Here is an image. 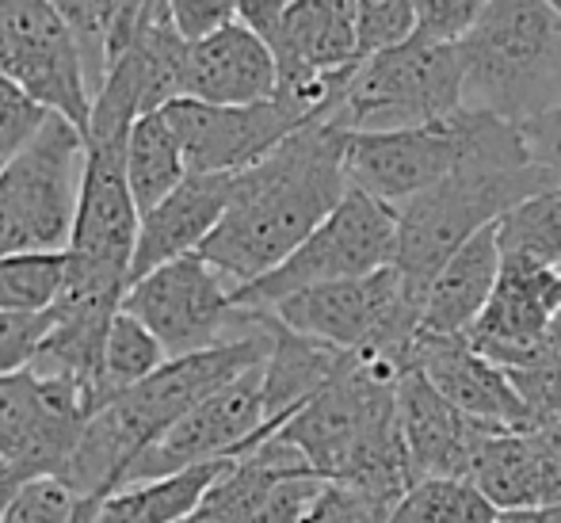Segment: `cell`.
Masks as SVG:
<instances>
[{"instance_id":"30","label":"cell","mask_w":561,"mask_h":523,"mask_svg":"<svg viewBox=\"0 0 561 523\" xmlns=\"http://www.w3.org/2000/svg\"><path fill=\"white\" fill-rule=\"evenodd\" d=\"M66 283V252L0 257V314H46Z\"/></svg>"},{"instance_id":"9","label":"cell","mask_w":561,"mask_h":523,"mask_svg":"<svg viewBox=\"0 0 561 523\" xmlns=\"http://www.w3.org/2000/svg\"><path fill=\"white\" fill-rule=\"evenodd\" d=\"M398 264V211L347 187L344 203L275 272L233 291L241 310H272L298 291L363 280Z\"/></svg>"},{"instance_id":"6","label":"cell","mask_w":561,"mask_h":523,"mask_svg":"<svg viewBox=\"0 0 561 523\" xmlns=\"http://www.w3.org/2000/svg\"><path fill=\"white\" fill-rule=\"evenodd\" d=\"M424 303H428V291L405 280L398 264H390L375 275H363V280L298 291L267 314L287 329L321 340L336 352L401 360L409 367Z\"/></svg>"},{"instance_id":"43","label":"cell","mask_w":561,"mask_h":523,"mask_svg":"<svg viewBox=\"0 0 561 523\" xmlns=\"http://www.w3.org/2000/svg\"><path fill=\"white\" fill-rule=\"evenodd\" d=\"M550 352H558L561 355V310L554 317V329H550Z\"/></svg>"},{"instance_id":"19","label":"cell","mask_w":561,"mask_h":523,"mask_svg":"<svg viewBox=\"0 0 561 523\" xmlns=\"http://www.w3.org/2000/svg\"><path fill=\"white\" fill-rule=\"evenodd\" d=\"M409 367L421 371L455 409L496 432L535 428L531 409L524 406L504 367L485 360L466 337H416Z\"/></svg>"},{"instance_id":"23","label":"cell","mask_w":561,"mask_h":523,"mask_svg":"<svg viewBox=\"0 0 561 523\" xmlns=\"http://www.w3.org/2000/svg\"><path fill=\"white\" fill-rule=\"evenodd\" d=\"M267 321H272V355L264 363V409L267 424L279 432L290 417L302 413L306 401H313L333 383L336 371L347 363V352H336L321 340L287 329L272 314H267Z\"/></svg>"},{"instance_id":"8","label":"cell","mask_w":561,"mask_h":523,"mask_svg":"<svg viewBox=\"0 0 561 523\" xmlns=\"http://www.w3.org/2000/svg\"><path fill=\"white\" fill-rule=\"evenodd\" d=\"M462 107V50L409 38L405 46L355 61L333 123L344 130H401L439 123Z\"/></svg>"},{"instance_id":"47","label":"cell","mask_w":561,"mask_h":523,"mask_svg":"<svg viewBox=\"0 0 561 523\" xmlns=\"http://www.w3.org/2000/svg\"><path fill=\"white\" fill-rule=\"evenodd\" d=\"M0 486H4V470H0Z\"/></svg>"},{"instance_id":"16","label":"cell","mask_w":561,"mask_h":523,"mask_svg":"<svg viewBox=\"0 0 561 523\" xmlns=\"http://www.w3.org/2000/svg\"><path fill=\"white\" fill-rule=\"evenodd\" d=\"M558 310L561 268L501 264L493 298L466 340L496 367H527L550 352V329H554Z\"/></svg>"},{"instance_id":"44","label":"cell","mask_w":561,"mask_h":523,"mask_svg":"<svg viewBox=\"0 0 561 523\" xmlns=\"http://www.w3.org/2000/svg\"><path fill=\"white\" fill-rule=\"evenodd\" d=\"M8 497H12V486H8V481H4V486H0V516H4V504H8Z\"/></svg>"},{"instance_id":"28","label":"cell","mask_w":561,"mask_h":523,"mask_svg":"<svg viewBox=\"0 0 561 523\" xmlns=\"http://www.w3.org/2000/svg\"><path fill=\"white\" fill-rule=\"evenodd\" d=\"M164 363H169V352L161 348V340H157L134 314L118 310V317L112 321V337H107L96 409L107 406V401L118 398V394L134 390L138 383H146V378L157 375Z\"/></svg>"},{"instance_id":"41","label":"cell","mask_w":561,"mask_h":523,"mask_svg":"<svg viewBox=\"0 0 561 523\" xmlns=\"http://www.w3.org/2000/svg\"><path fill=\"white\" fill-rule=\"evenodd\" d=\"M504 520H535V523H561V509H547V512H531V516H504Z\"/></svg>"},{"instance_id":"46","label":"cell","mask_w":561,"mask_h":523,"mask_svg":"<svg viewBox=\"0 0 561 523\" xmlns=\"http://www.w3.org/2000/svg\"><path fill=\"white\" fill-rule=\"evenodd\" d=\"M550 4H554V8H558V12H561V0H550Z\"/></svg>"},{"instance_id":"20","label":"cell","mask_w":561,"mask_h":523,"mask_svg":"<svg viewBox=\"0 0 561 523\" xmlns=\"http://www.w3.org/2000/svg\"><path fill=\"white\" fill-rule=\"evenodd\" d=\"M279 96V66L256 31L229 23L215 35L187 43L184 100L199 104H260Z\"/></svg>"},{"instance_id":"14","label":"cell","mask_w":561,"mask_h":523,"mask_svg":"<svg viewBox=\"0 0 561 523\" xmlns=\"http://www.w3.org/2000/svg\"><path fill=\"white\" fill-rule=\"evenodd\" d=\"M275 428L267 424L264 409V367H252L249 375L233 378L218 394L180 417L123 478V486L172 478L180 470H192L218 458H241L256 451L264 440H272ZM118 486V489H123Z\"/></svg>"},{"instance_id":"24","label":"cell","mask_w":561,"mask_h":523,"mask_svg":"<svg viewBox=\"0 0 561 523\" xmlns=\"http://www.w3.org/2000/svg\"><path fill=\"white\" fill-rule=\"evenodd\" d=\"M237 458H218L192 470H180L172 478L141 481V486H123L112 497H104L92 523H184L199 512L207 493L226 478V470Z\"/></svg>"},{"instance_id":"18","label":"cell","mask_w":561,"mask_h":523,"mask_svg":"<svg viewBox=\"0 0 561 523\" xmlns=\"http://www.w3.org/2000/svg\"><path fill=\"white\" fill-rule=\"evenodd\" d=\"M398 417L413 486L432 478L470 481L478 447L489 432H496L450 406L416 367H409L398 383Z\"/></svg>"},{"instance_id":"45","label":"cell","mask_w":561,"mask_h":523,"mask_svg":"<svg viewBox=\"0 0 561 523\" xmlns=\"http://www.w3.org/2000/svg\"><path fill=\"white\" fill-rule=\"evenodd\" d=\"M501 523H535V520H501Z\"/></svg>"},{"instance_id":"21","label":"cell","mask_w":561,"mask_h":523,"mask_svg":"<svg viewBox=\"0 0 561 523\" xmlns=\"http://www.w3.org/2000/svg\"><path fill=\"white\" fill-rule=\"evenodd\" d=\"M229 195H233V177H187L169 200L141 214L130 287L157 268L199 252L226 218Z\"/></svg>"},{"instance_id":"15","label":"cell","mask_w":561,"mask_h":523,"mask_svg":"<svg viewBox=\"0 0 561 523\" xmlns=\"http://www.w3.org/2000/svg\"><path fill=\"white\" fill-rule=\"evenodd\" d=\"M321 486L302 451L272 435L229 466L199 512L215 523H302Z\"/></svg>"},{"instance_id":"31","label":"cell","mask_w":561,"mask_h":523,"mask_svg":"<svg viewBox=\"0 0 561 523\" xmlns=\"http://www.w3.org/2000/svg\"><path fill=\"white\" fill-rule=\"evenodd\" d=\"M359 61L370 54L393 50L416 38V23H421V0H359Z\"/></svg>"},{"instance_id":"1","label":"cell","mask_w":561,"mask_h":523,"mask_svg":"<svg viewBox=\"0 0 561 523\" xmlns=\"http://www.w3.org/2000/svg\"><path fill=\"white\" fill-rule=\"evenodd\" d=\"M347 134L352 130L333 118H318L275 146L264 161L237 172L226 218L199 257L237 291L275 272L344 203L352 187L344 169Z\"/></svg>"},{"instance_id":"48","label":"cell","mask_w":561,"mask_h":523,"mask_svg":"<svg viewBox=\"0 0 561 523\" xmlns=\"http://www.w3.org/2000/svg\"><path fill=\"white\" fill-rule=\"evenodd\" d=\"M0 172H4V169H0Z\"/></svg>"},{"instance_id":"5","label":"cell","mask_w":561,"mask_h":523,"mask_svg":"<svg viewBox=\"0 0 561 523\" xmlns=\"http://www.w3.org/2000/svg\"><path fill=\"white\" fill-rule=\"evenodd\" d=\"M89 138L50 115L0 172V257H50L73 241Z\"/></svg>"},{"instance_id":"22","label":"cell","mask_w":561,"mask_h":523,"mask_svg":"<svg viewBox=\"0 0 561 523\" xmlns=\"http://www.w3.org/2000/svg\"><path fill=\"white\" fill-rule=\"evenodd\" d=\"M501 264L504 260L501 245H496V226L481 229L473 241H466L432 280L416 337H470V329L485 314L496 291Z\"/></svg>"},{"instance_id":"32","label":"cell","mask_w":561,"mask_h":523,"mask_svg":"<svg viewBox=\"0 0 561 523\" xmlns=\"http://www.w3.org/2000/svg\"><path fill=\"white\" fill-rule=\"evenodd\" d=\"M81 497L61 478H31L12 486L0 523H73Z\"/></svg>"},{"instance_id":"40","label":"cell","mask_w":561,"mask_h":523,"mask_svg":"<svg viewBox=\"0 0 561 523\" xmlns=\"http://www.w3.org/2000/svg\"><path fill=\"white\" fill-rule=\"evenodd\" d=\"M8 447V394H4V378H0V458Z\"/></svg>"},{"instance_id":"26","label":"cell","mask_w":561,"mask_h":523,"mask_svg":"<svg viewBox=\"0 0 561 523\" xmlns=\"http://www.w3.org/2000/svg\"><path fill=\"white\" fill-rule=\"evenodd\" d=\"M192 177L184 161V149L180 138L172 134L164 111L153 115H141L130 126V138H126V180H130V192L138 211H153L161 200H169L184 180Z\"/></svg>"},{"instance_id":"7","label":"cell","mask_w":561,"mask_h":523,"mask_svg":"<svg viewBox=\"0 0 561 523\" xmlns=\"http://www.w3.org/2000/svg\"><path fill=\"white\" fill-rule=\"evenodd\" d=\"M558 187L535 164L527 169H458L398 211V268L428 291L439 268L481 229L496 226L512 207Z\"/></svg>"},{"instance_id":"33","label":"cell","mask_w":561,"mask_h":523,"mask_svg":"<svg viewBox=\"0 0 561 523\" xmlns=\"http://www.w3.org/2000/svg\"><path fill=\"white\" fill-rule=\"evenodd\" d=\"M390 512L393 504L382 497L363 493L355 486H340V481H325L302 523H390Z\"/></svg>"},{"instance_id":"10","label":"cell","mask_w":561,"mask_h":523,"mask_svg":"<svg viewBox=\"0 0 561 523\" xmlns=\"http://www.w3.org/2000/svg\"><path fill=\"white\" fill-rule=\"evenodd\" d=\"M233 291L237 287L222 272H215L199 252H192L134 283L126 291L123 310L138 317L161 340L169 360H184L229 340L252 337L264 325L260 310L237 306Z\"/></svg>"},{"instance_id":"29","label":"cell","mask_w":561,"mask_h":523,"mask_svg":"<svg viewBox=\"0 0 561 523\" xmlns=\"http://www.w3.org/2000/svg\"><path fill=\"white\" fill-rule=\"evenodd\" d=\"M390 523H501V512L473 481L432 478L405 489V497L393 504Z\"/></svg>"},{"instance_id":"34","label":"cell","mask_w":561,"mask_h":523,"mask_svg":"<svg viewBox=\"0 0 561 523\" xmlns=\"http://www.w3.org/2000/svg\"><path fill=\"white\" fill-rule=\"evenodd\" d=\"M493 0H421V23L416 38L421 43L458 46L470 38V31L481 23Z\"/></svg>"},{"instance_id":"38","label":"cell","mask_w":561,"mask_h":523,"mask_svg":"<svg viewBox=\"0 0 561 523\" xmlns=\"http://www.w3.org/2000/svg\"><path fill=\"white\" fill-rule=\"evenodd\" d=\"M527 141V154H531V164L539 172H547L550 180L561 187V104L542 111V115L519 123Z\"/></svg>"},{"instance_id":"12","label":"cell","mask_w":561,"mask_h":523,"mask_svg":"<svg viewBox=\"0 0 561 523\" xmlns=\"http://www.w3.org/2000/svg\"><path fill=\"white\" fill-rule=\"evenodd\" d=\"M466 154H470V126H466L462 107L424 126L352 130L344 149V169L352 187L367 192L386 207H401L455 177L466 164Z\"/></svg>"},{"instance_id":"37","label":"cell","mask_w":561,"mask_h":523,"mask_svg":"<svg viewBox=\"0 0 561 523\" xmlns=\"http://www.w3.org/2000/svg\"><path fill=\"white\" fill-rule=\"evenodd\" d=\"M169 12L180 35L187 43H199V38L237 23V0H169Z\"/></svg>"},{"instance_id":"2","label":"cell","mask_w":561,"mask_h":523,"mask_svg":"<svg viewBox=\"0 0 561 523\" xmlns=\"http://www.w3.org/2000/svg\"><path fill=\"white\" fill-rule=\"evenodd\" d=\"M264 314V310H260ZM272 355V321L264 314L252 337L229 340L210 352H195L184 360H169L157 375L138 383L134 390L118 394L107 406L89 417L66 470L58 474L81 501H104L112 497L130 466L176 424L192 413L199 401L218 394L233 378L249 375L252 367H264Z\"/></svg>"},{"instance_id":"4","label":"cell","mask_w":561,"mask_h":523,"mask_svg":"<svg viewBox=\"0 0 561 523\" xmlns=\"http://www.w3.org/2000/svg\"><path fill=\"white\" fill-rule=\"evenodd\" d=\"M458 50L466 107L527 123L561 104V12L550 0H493Z\"/></svg>"},{"instance_id":"36","label":"cell","mask_w":561,"mask_h":523,"mask_svg":"<svg viewBox=\"0 0 561 523\" xmlns=\"http://www.w3.org/2000/svg\"><path fill=\"white\" fill-rule=\"evenodd\" d=\"M46 314H0V378L23 371L46 337Z\"/></svg>"},{"instance_id":"35","label":"cell","mask_w":561,"mask_h":523,"mask_svg":"<svg viewBox=\"0 0 561 523\" xmlns=\"http://www.w3.org/2000/svg\"><path fill=\"white\" fill-rule=\"evenodd\" d=\"M50 118V111L27 96L23 89H15L12 81L0 77V169L12 161L20 149H27V141L43 130V123Z\"/></svg>"},{"instance_id":"42","label":"cell","mask_w":561,"mask_h":523,"mask_svg":"<svg viewBox=\"0 0 561 523\" xmlns=\"http://www.w3.org/2000/svg\"><path fill=\"white\" fill-rule=\"evenodd\" d=\"M96 509H100V501H81V509H77L73 523H92V520H96Z\"/></svg>"},{"instance_id":"13","label":"cell","mask_w":561,"mask_h":523,"mask_svg":"<svg viewBox=\"0 0 561 523\" xmlns=\"http://www.w3.org/2000/svg\"><path fill=\"white\" fill-rule=\"evenodd\" d=\"M164 118L180 138L192 177H237V172L264 161L275 146H283L306 123H318L310 107L290 96L229 107L176 100L164 107Z\"/></svg>"},{"instance_id":"25","label":"cell","mask_w":561,"mask_h":523,"mask_svg":"<svg viewBox=\"0 0 561 523\" xmlns=\"http://www.w3.org/2000/svg\"><path fill=\"white\" fill-rule=\"evenodd\" d=\"M54 8L66 15L77 43H81L92 96H96L104 89L107 73L123 61V54L138 38L149 0H54Z\"/></svg>"},{"instance_id":"17","label":"cell","mask_w":561,"mask_h":523,"mask_svg":"<svg viewBox=\"0 0 561 523\" xmlns=\"http://www.w3.org/2000/svg\"><path fill=\"white\" fill-rule=\"evenodd\" d=\"M470 481L504 516L561 509V424L527 432H489Z\"/></svg>"},{"instance_id":"3","label":"cell","mask_w":561,"mask_h":523,"mask_svg":"<svg viewBox=\"0 0 561 523\" xmlns=\"http://www.w3.org/2000/svg\"><path fill=\"white\" fill-rule=\"evenodd\" d=\"M405 371L401 360L347 355L333 383L275 435L302 451L321 481L355 486L398 504L413 486L398 417V383Z\"/></svg>"},{"instance_id":"39","label":"cell","mask_w":561,"mask_h":523,"mask_svg":"<svg viewBox=\"0 0 561 523\" xmlns=\"http://www.w3.org/2000/svg\"><path fill=\"white\" fill-rule=\"evenodd\" d=\"M295 0H237V23H244L249 31H256L264 43H272L279 35L283 20H287Z\"/></svg>"},{"instance_id":"27","label":"cell","mask_w":561,"mask_h":523,"mask_svg":"<svg viewBox=\"0 0 561 523\" xmlns=\"http://www.w3.org/2000/svg\"><path fill=\"white\" fill-rule=\"evenodd\" d=\"M504 264L561 268V187L539 192L496 221Z\"/></svg>"},{"instance_id":"11","label":"cell","mask_w":561,"mask_h":523,"mask_svg":"<svg viewBox=\"0 0 561 523\" xmlns=\"http://www.w3.org/2000/svg\"><path fill=\"white\" fill-rule=\"evenodd\" d=\"M0 77L89 134L96 96L81 43L54 0H0Z\"/></svg>"}]
</instances>
